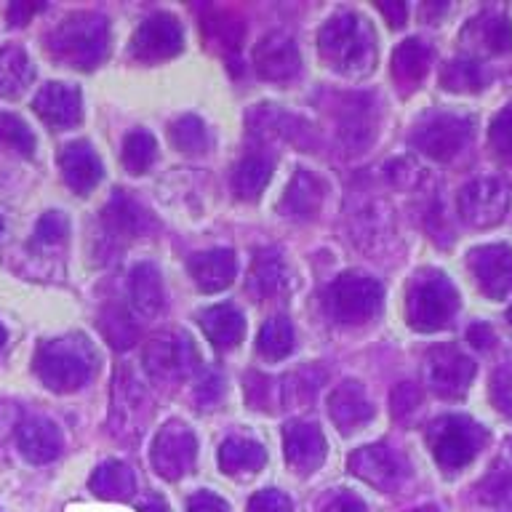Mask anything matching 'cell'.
Here are the masks:
<instances>
[{
  "instance_id": "1",
  "label": "cell",
  "mask_w": 512,
  "mask_h": 512,
  "mask_svg": "<svg viewBox=\"0 0 512 512\" xmlns=\"http://www.w3.org/2000/svg\"><path fill=\"white\" fill-rule=\"evenodd\" d=\"M318 54L326 67L344 78H363L376 64V35L366 16L339 11L318 32Z\"/></svg>"
},
{
  "instance_id": "2",
  "label": "cell",
  "mask_w": 512,
  "mask_h": 512,
  "mask_svg": "<svg viewBox=\"0 0 512 512\" xmlns=\"http://www.w3.org/2000/svg\"><path fill=\"white\" fill-rule=\"evenodd\" d=\"M99 355L83 334H67L46 339L35 347L32 371L46 390L56 395L78 392L96 376Z\"/></svg>"
},
{
  "instance_id": "3",
  "label": "cell",
  "mask_w": 512,
  "mask_h": 512,
  "mask_svg": "<svg viewBox=\"0 0 512 512\" xmlns=\"http://www.w3.org/2000/svg\"><path fill=\"white\" fill-rule=\"evenodd\" d=\"M48 54L51 59L72 70H94L110 51V22L94 11H78L64 16L54 30L48 32Z\"/></svg>"
},
{
  "instance_id": "4",
  "label": "cell",
  "mask_w": 512,
  "mask_h": 512,
  "mask_svg": "<svg viewBox=\"0 0 512 512\" xmlns=\"http://www.w3.org/2000/svg\"><path fill=\"white\" fill-rule=\"evenodd\" d=\"M456 310H459V291L443 272H416L406 294L408 326L422 334H435L451 326Z\"/></svg>"
},
{
  "instance_id": "5",
  "label": "cell",
  "mask_w": 512,
  "mask_h": 512,
  "mask_svg": "<svg viewBox=\"0 0 512 512\" xmlns=\"http://www.w3.org/2000/svg\"><path fill=\"white\" fill-rule=\"evenodd\" d=\"M432 456L446 472H456L467 467L488 443L486 427L470 416L451 414L440 416L427 430Z\"/></svg>"
},
{
  "instance_id": "6",
  "label": "cell",
  "mask_w": 512,
  "mask_h": 512,
  "mask_svg": "<svg viewBox=\"0 0 512 512\" xmlns=\"http://www.w3.org/2000/svg\"><path fill=\"white\" fill-rule=\"evenodd\" d=\"M152 419V400L134 374V368L120 363L112 379V411L110 432L118 440L134 443L144 435Z\"/></svg>"
},
{
  "instance_id": "7",
  "label": "cell",
  "mask_w": 512,
  "mask_h": 512,
  "mask_svg": "<svg viewBox=\"0 0 512 512\" xmlns=\"http://www.w3.org/2000/svg\"><path fill=\"white\" fill-rule=\"evenodd\" d=\"M382 283L363 272H344L328 288V310L342 326H363L382 312Z\"/></svg>"
},
{
  "instance_id": "8",
  "label": "cell",
  "mask_w": 512,
  "mask_h": 512,
  "mask_svg": "<svg viewBox=\"0 0 512 512\" xmlns=\"http://www.w3.org/2000/svg\"><path fill=\"white\" fill-rule=\"evenodd\" d=\"M142 360L147 374L166 384L184 382L200 368L198 347L179 328L160 331V334L152 336L150 342L144 344Z\"/></svg>"
},
{
  "instance_id": "9",
  "label": "cell",
  "mask_w": 512,
  "mask_h": 512,
  "mask_svg": "<svg viewBox=\"0 0 512 512\" xmlns=\"http://www.w3.org/2000/svg\"><path fill=\"white\" fill-rule=\"evenodd\" d=\"M472 126H475L472 118L459 115V112H430L416 123L411 142L427 158L446 163L470 144Z\"/></svg>"
},
{
  "instance_id": "10",
  "label": "cell",
  "mask_w": 512,
  "mask_h": 512,
  "mask_svg": "<svg viewBox=\"0 0 512 512\" xmlns=\"http://www.w3.org/2000/svg\"><path fill=\"white\" fill-rule=\"evenodd\" d=\"M152 467L163 480H179L192 472L198 459V440L184 422L174 419L158 430L150 448Z\"/></svg>"
},
{
  "instance_id": "11",
  "label": "cell",
  "mask_w": 512,
  "mask_h": 512,
  "mask_svg": "<svg viewBox=\"0 0 512 512\" xmlns=\"http://www.w3.org/2000/svg\"><path fill=\"white\" fill-rule=\"evenodd\" d=\"M424 384L430 387L438 398L456 400L462 398L464 392L470 390L472 379H475V363L470 355H464L456 347H432L424 358Z\"/></svg>"
},
{
  "instance_id": "12",
  "label": "cell",
  "mask_w": 512,
  "mask_h": 512,
  "mask_svg": "<svg viewBox=\"0 0 512 512\" xmlns=\"http://www.w3.org/2000/svg\"><path fill=\"white\" fill-rule=\"evenodd\" d=\"M459 216L475 230H488L504 219L510 208V190L496 176H478L459 192Z\"/></svg>"
},
{
  "instance_id": "13",
  "label": "cell",
  "mask_w": 512,
  "mask_h": 512,
  "mask_svg": "<svg viewBox=\"0 0 512 512\" xmlns=\"http://www.w3.org/2000/svg\"><path fill=\"white\" fill-rule=\"evenodd\" d=\"M336 136L347 152H363L371 147L379 131V110L368 94H347L336 104Z\"/></svg>"
},
{
  "instance_id": "14",
  "label": "cell",
  "mask_w": 512,
  "mask_h": 512,
  "mask_svg": "<svg viewBox=\"0 0 512 512\" xmlns=\"http://www.w3.org/2000/svg\"><path fill=\"white\" fill-rule=\"evenodd\" d=\"M182 46L184 32L179 19L174 14L158 11V14L147 16L139 24V30L134 32V40H131V54L144 64H158L179 54Z\"/></svg>"
},
{
  "instance_id": "15",
  "label": "cell",
  "mask_w": 512,
  "mask_h": 512,
  "mask_svg": "<svg viewBox=\"0 0 512 512\" xmlns=\"http://www.w3.org/2000/svg\"><path fill=\"white\" fill-rule=\"evenodd\" d=\"M467 267L483 296L494 302L512 296V246L488 243V246L472 248L467 254Z\"/></svg>"
},
{
  "instance_id": "16",
  "label": "cell",
  "mask_w": 512,
  "mask_h": 512,
  "mask_svg": "<svg viewBox=\"0 0 512 512\" xmlns=\"http://www.w3.org/2000/svg\"><path fill=\"white\" fill-rule=\"evenodd\" d=\"M350 470L355 478L366 480L368 486L379 491H395L406 480L408 464L390 446L374 443V446L358 448L350 456Z\"/></svg>"
},
{
  "instance_id": "17",
  "label": "cell",
  "mask_w": 512,
  "mask_h": 512,
  "mask_svg": "<svg viewBox=\"0 0 512 512\" xmlns=\"http://www.w3.org/2000/svg\"><path fill=\"white\" fill-rule=\"evenodd\" d=\"M32 110L54 131H70L83 120V96L75 83L51 80L38 91Z\"/></svg>"
},
{
  "instance_id": "18",
  "label": "cell",
  "mask_w": 512,
  "mask_h": 512,
  "mask_svg": "<svg viewBox=\"0 0 512 512\" xmlns=\"http://www.w3.org/2000/svg\"><path fill=\"white\" fill-rule=\"evenodd\" d=\"M254 67L264 80L286 83L302 70V56L288 32H270L254 48Z\"/></svg>"
},
{
  "instance_id": "19",
  "label": "cell",
  "mask_w": 512,
  "mask_h": 512,
  "mask_svg": "<svg viewBox=\"0 0 512 512\" xmlns=\"http://www.w3.org/2000/svg\"><path fill=\"white\" fill-rule=\"evenodd\" d=\"M59 171H62L64 184L78 195H88L96 184L102 182L104 168L99 155L88 142H70L64 144L59 155H56Z\"/></svg>"
},
{
  "instance_id": "20",
  "label": "cell",
  "mask_w": 512,
  "mask_h": 512,
  "mask_svg": "<svg viewBox=\"0 0 512 512\" xmlns=\"http://www.w3.org/2000/svg\"><path fill=\"white\" fill-rule=\"evenodd\" d=\"M283 446L291 470L299 475H310L326 459V438L320 427L310 422H288L283 427Z\"/></svg>"
},
{
  "instance_id": "21",
  "label": "cell",
  "mask_w": 512,
  "mask_h": 512,
  "mask_svg": "<svg viewBox=\"0 0 512 512\" xmlns=\"http://www.w3.org/2000/svg\"><path fill=\"white\" fill-rule=\"evenodd\" d=\"M16 443L19 454L30 464H48L62 454L64 438L62 430L48 416H27L16 427Z\"/></svg>"
},
{
  "instance_id": "22",
  "label": "cell",
  "mask_w": 512,
  "mask_h": 512,
  "mask_svg": "<svg viewBox=\"0 0 512 512\" xmlns=\"http://www.w3.org/2000/svg\"><path fill=\"white\" fill-rule=\"evenodd\" d=\"M102 227L110 240H131L150 232L155 227V219L134 198L115 192L102 211Z\"/></svg>"
},
{
  "instance_id": "23",
  "label": "cell",
  "mask_w": 512,
  "mask_h": 512,
  "mask_svg": "<svg viewBox=\"0 0 512 512\" xmlns=\"http://www.w3.org/2000/svg\"><path fill=\"white\" fill-rule=\"evenodd\" d=\"M328 414L334 419L336 430L344 432V435H352V432L360 430L363 424L374 419V406L366 398L363 384L350 379V382H342L331 392V398H328Z\"/></svg>"
},
{
  "instance_id": "24",
  "label": "cell",
  "mask_w": 512,
  "mask_h": 512,
  "mask_svg": "<svg viewBox=\"0 0 512 512\" xmlns=\"http://www.w3.org/2000/svg\"><path fill=\"white\" fill-rule=\"evenodd\" d=\"M350 232L360 251H379L395 232L390 208L379 203V200L360 203L350 216Z\"/></svg>"
},
{
  "instance_id": "25",
  "label": "cell",
  "mask_w": 512,
  "mask_h": 512,
  "mask_svg": "<svg viewBox=\"0 0 512 512\" xmlns=\"http://www.w3.org/2000/svg\"><path fill=\"white\" fill-rule=\"evenodd\" d=\"M192 280L198 283L200 291L216 294L230 286L235 275H238V256L230 248H211V251H200L192 254L187 262Z\"/></svg>"
},
{
  "instance_id": "26",
  "label": "cell",
  "mask_w": 512,
  "mask_h": 512,
  "mask_svg": "<svg viewBox=\"0 0 512 512\" xmlns=\"http://www.w3.org/2000/svg\"><path fill=\"white\" fill-rule=\"evenodd\" d=\"M288 283H291V272L280 251L275 248H264L254 256L251 272H248V294L259 299V302H270L275 296L286 294Z\"/></svg>"
},
{
  "instance_id": "27",
  "label": "cell",
  "mask_w": 512,
  "mask_h": 512,
  "mask_svg": "<svg viewBox=\"0 0 512 512\" xmlns=\"http://www.w3.org/2000/svg\"><path fill=\"white\" fill-rule=\"evenodd\" d=\"M323 206V184L318 176H312L307 168H296L291 182L286 184L283 200H280V214L294 219V222H310L315 219Z\"/></svg>"
},
{
  "instance_id": "28",
  "label": "cell",
  "mask_w": 512,
  "mask_h": 512,
  "mask_svg": "<svg viewBox=\"0 0 512 512\" xmlns=\"http://www.w3.org/2000/svg\"><path fill=\"white\" fill-rule=\"evenodd\" d=\"M462 40L483 54H504L512 48V27L499 11H486L464 24Z\"/></svg>"
},
{
  "instance_id": "29",
  "label": "cell",
  "mask_w": 512,
  "mask_h": 512,
  "mask_svg": "<svg viewBox=\"0 0 512 512\" xmlns=\"http://www.w3.org/2000/svg\"><path fill=\"white\" fill-rule=\"evenodd\" d=\"M432 64V51L427 43L419 38L403 40L395 54H392V78L398 83L403 94H411L422 86V80L427 78Z\"/></svg>"
},
{
  "instance_id": "30",
  "label": "cell",
  "mask_w": 512,
  "mask_h": 512,
  "mask_svg": "<svg viewBox=\"0 0 512 512\" xmlns=\"http://www.w3.org/2000/svg\"><path fill=\"white\" fill-rule=\"evenodd\" d=\"M200 326L216 350H235L246 336V320L232 304H214L200 315Z\"/></svg>"
},
{
  "instance_id": "31",
  "label": "cell",
  "mask_w": 512,
  "mask_h": 512,
  "mask_svg": "<svg viewBox=\"0 0 512 512\" xmlns=\"http://www.w3.org/2000/svg\"><path fill=\"white\" fill-rule=\"evenodd\" d=\"M267 462V451L259 440L232 435L219 448V467L224 475H254Z\"/></svg>"
},
{
  "instance_id": "32",
  "label": "cell",
  "mask_w": 512,
  "mask_h": 512,
  "mask_svg": "<svg viewBox=\"0 0 512 512\" xmlns=\"http://www.w3.org/2000/svg\"><path fill=\"white\" fill-rule=\"evenodd\" d=\"M478 499L488 507H512V440L504 443L502 454L478 483Z\"/></svg>"
},
{
  "instance_id": "33",
  "label": "cell",
  "mask_w": 512,
  "mask_h": 512,
  "mask_svg": "<svg viewBox=\"0 0 512 512\" xmlns=\"http://www.w3.org/2000/svg\"><path fill=\"white\" fill-rule=\"evenodd\" d=\"M88 486H91L94 496H99V499H107V502H126V499L134 496V470H131L126 462L107 459V462L96 467Z\"/></svg>"
},
{
  "instance_id": "34",
  "label": "cell",
  "mask_w": 512,
  "mask_h": 512,
  "mask_svg": "<svg viewBox=\"0 0 512 512\" xmlns=\"http://www.w3.org/2000/svg\"><path fill=\"white\" fill-rule=\"evenodd\" d=\"M131 302L144 318H155L163 310V278L155 264L142 262L131 270Z\"/></svg>"
},
{
  "instance_id": "35",
  "label": "cell",
  "mask_w": 512,
  "mask_h": 512,
  "mask_svg": "<svg viewBox=\"0 0 512 512\" xmlns=\"http://www.w3.org/2000/svg\"><path fill=\"white\" fill-rule=\"evenodd\" d=\"M30 54L22 46L0 48V99H19L32 83Z\"/></svg>"
},
{
  "instance_id": "36",
  "label": "cell",
  "mask_w": 512,
  "mask_h": 512,
  "mask_svg": "<svg viewBox=\"0 0 512 512\" xmlns=\"http://www.w3.org/2000/svg\"><path fill=\"white\" fill-rule=\"evenodd\" d=\"M272 176V160L267 155H246L235 166V174H232V190L240 200H256L264 192V187L270 184Z\"/></svg>"
},
{
  "instance_id": "37",
  "label": "cell",
  "mask_w": 512,
  "mask_h": 512,
  "mask_svg": "<svg viewBox=\"0 0 512 512\" xmlns=\"http://www.w3.org/2000/svg\"><path fill=\"white\" fill-rule=\"evenodd\" d=\"M488 83L486 67L475 59H451L440 70V86L451 94H478Z\"/></svg>"
},
{
  "instance_id": "38",
  "label": "cell",
  "mask_w": 512,
  "mask_h": 512,
  "mask_svg": "<svg viewBox=\"0 0 512 512\" xmlns=\"http://www.w3.org/2000/svg\"><path fill=\"white\" fill-rule=\"evenodd\" d=\"M168 142L184 155H200V152L208 150L211 136H208L206 123L198 115H182L168 126Z\"/></svg>"
},
{
  "instance_id": "39",
  "label": "cell",
  "mask_w": 512,
  "mask_h": 512,
  "mask_svg": "<svg viewBox=\"0 0 512 512\" xmlns=\"http://www.w3.org/2000/svg\"><path fill=\"white\" fill-rule=\"evenodd\" d=\"M206 30L208 40H214L211 46H216V51L227 56V59L235 56V62H238L240 40H243V24H240L232 14H227V11H214V16L206 19Z\"/></svg>"
},
{
  "instance_id": "40",
  "label": "cell",
  "mask_w": 512,
  "mask_h": 512,
  "mask_svg": "<svg viewBox=\"0 0 512 512\" xmlns=\"http://www.w3.org/2000/svg\"><path fill=\"white\" fill-rule=\"evenodd\" d=\"M155 158H158V144H155V136H152L150 131H142V128H139V131H131V134L126 136L120 160H123V166H126L128 174H144V171L155 163Z\"/></svg>"
},
{
  "instance_id": "41",
  "label": "cell",
  "mask_w": 512,
  "mask_h": 512,
  "mask_svg": "<svg viewBox=\"0 0 512 512\" xmlns=\"http://www.w3.org/2000/svg\"><path fill=\"white\" fill-rule=\"evenodd\" d=\"M246 400L248 406L256 408V411H267V414L280 411L283 408V387H280V379L259 374V371H251L246 376Z\"/></svg>"
},
{
  "instance_id": "42",
  "label": "cell",
  "mask_w": 512,
  "mask_h": 512,
  "mask_svg": "<svg viewBox=\"0 0 512 512\" xmlns=\"http://www.w3.org/2000/svg\"><path fill=\"white\" fill-rule=\"evenodd\" d=\"M323 371L320 368H299L294 374H288L280 379V387H283V408H299L304 403H310L315 390L323 382Z\"/></svg>"
},
{
  "instance_id": "43",
  "label": "cell",
  "mask_w": 512,
  "mask_h": 512,
  "mask_svg": "<svg viewBox=\"0 0 512 512\" xmlns=\"http://www.w3.org/2000/svg\"><path fill=\"white\" fill-rule=\"evenodd\" d=\"M256 347L267 360H283L294 350V328L286 318H270L259 331Z\"/></svg>"
},
{
  "instance_id": "44",
  "label": "cell",
  "mask_w": 512,
  "mask_h": 512,
  "mask_svg": "<svg viewBox=\"0 0 512 512\" xmlns=\"http://www.w3.org/2000/svg\"><path fill=\"white\" fill-rule=\"evenodd\" d=\"M99 328H102L104 339L115 347V350H128L131 344L139 339V326H136L131 315L123 307H107L99 315Z\"/></svg>"
},
{
  "instance_id": "45",
  "label": "cell",
  "mask_w": 512,
  "mask_h": 512,
  "mask_svg": "<svg viewBox=\"0 0 512 512\" xmlns=\"http://www.w3.org/2000/svg\"><path fill=\"white\" fill-rule=\"evenodd\" d=\"M0 144L30 158L35 152V134L22 118H16L11 112H0Z\"/></svg>"
},
{
  "instance_id": "46",
  "label": "cell",
  "mask_w": 512,
  "mask_h": 512,
  "mask_svg": "<svg viewBox=\"0 0 512 512\" xmlns=\"http://www.w3.org/2000/svg\"><path fill=\"white\" fill-rule=\"evenodd\" d=\"M384 176L398 190H416V187L424 184V168L414 158H406V155L390 160L387 168H384Z\"/></svg>"
},
{
  "instance_id": "47",
  "label": "cell",
  "mask_w": 512,
  "mask_h": 512,
  "mask_svg": "<svg viewBox=\"0 0 512 512\" xmlns=\"http://www.w3.org/2000/svg\"><path fill=\"white\" fill-rule=\"evenodd\" d=\"M488 144L502 160L512 163V102L496 112L488 128Z\"/></svg>"
},
{
  "instance_id": "48",
  "label": "cell",
  "mask_w": 512,
  "mask_h": 512,
  "mask_svg": "<svg viewBox=\"0 0 512 512\" xmlns=\"http://www.w3.org/2000/svg\"><path fill=\"white\" fill-rule=\"evenodd\" d=\"M491 403L496 411L512 419V360L502 363L491 376Z\"/></svg>"
},
{
  "instance_id": "49",
  "label": "cell",
  "mask_w": 512,
  "mask_h": 512,
  "mask_svg": "<svg viewBox=\"0 0 512 512\" xmlns=\"http://www.w3.org/2000/svg\"><path fill=\"white\" fill-rule=\"evenodd\" d=\"M70 232V219L62 211H46V214L38 219V227H35V240L43 243V246H56L62 243Z\"/></svg>"
},
{
  "instance_id": "50",
  "label": "cell",
  "mask_w": 512,
  "mask_h": 512,
  "mask_svg": "<svg viewBox=\"0 0 512 512\" xmlns=\"http://www.w3.org/2000/svg\"><path fill=\"white\" fill-rule=\"evenodd\" d=\"M419 403H422V392H419V387L411 382H400L390 395V411L395 419H406V416H411L416 408H419Z\"/></svg>"
},
{
  "instance_id": "51",
  "label": "cell",
  "mask_w": 512,
  "mask_h": 512,
  "mask_svg": "<svg viewBox=\"0 0 512 512\" xmlns=\"http://www.w3.org/2000/svg\"><path fill=\"white\" fill-rule=\"evenodd\" d=\"M248 512H291V499L278 488H264L251 496Z\"/></svg>"
},
{
  "instance_id": "52",
  "label": "cell",
  "mask_w": 512,
  "mask_h": 512,
  "mask_svg": "<svg viewBox=\"0 0 512 512\" xmlns=\"http://www.w3.org/2000/svg\"><path fill=\"white\" fill-rule=\"evenodd\" d=\"M224 398V379L219 374H208L203 382L195 387V400L200 408H216Z\"/></svg>"
},
{
  "instance_id": "53",
  "label": "cell",
  "mask_w": 512,
  "mask_h": 512,
  "mask_svg": "<svg viewBox=\"0 0 512 512\" xmlns=\"http://www.w3.org/2000/svg\"><path fill=\"white\" fill-rule=\"evenodd\" d=\"M320 512H366V502L347 488H342V491H334L328 496Z\"/></svg>"
},
{
  "instance_id": "54",
  "label": "cell",
  "mask_w": 512,
  "mask_h": 512,
  "mask_svg": "<svg viewBox=\"0 0 512 512\" xmlns=\"http://www.w3.org/2000/svg\"><path fill=\"white\" fill-rule=\"evenodd\" d=\"M22 424V406L16 400L0 398V443Z\"/></svg>"
},
{
  "instance_id": "55",
  "label": "cell",
  "mask_w": 512,
  "mask_h": 512,
  "mask_svg": "<svg viewBox=\"0 0 512 512\" xmlns=\"http://www.w3.org/2000/svg\"><path fill=\"white\" fill-rule=\"evenodd\" d=\"M187 512H230V504L214 491H198L187 499Z\"/></svg>"
},
{
  "instance_id": "56",
  "label": "cell",
  "mask_w": 512,
  "mask_h": 512,
  "mask_svg": "<svg viewBox=\"0 0 512 512\" xmlns=\"http://www.w3.org/2000/svg\"><path fill=\"white\" fill-rule=\"evenodd\" d=\"M467 342L475 347V350H491L496 344V334L494 328L488 326V323H483V320H478V323H472L470 328H467Z\"/></svg>"
},
{
  "instance_id": "57",
  "label": "cell",
  "mask_w": 512,
  "mask_h": 512,
  "mask_svg": "<svg viewBox=\"0 0 512 512\" xmlns=\"http://www.w3.org/2000/svg\"><path fill=\"white\" fill-rule=\"evenodd\" d=\"M43 6H30V3H11L8 6V24L11 27H19V24H27L30 22V16L35 14V11H40Z\"/></svg>"
},
{
  "instance_id": "58",
  "label": "cell",
  "mask_w": 512,
  "mask_h": 512,
  "mask_svg": "<svg viewBox=\"0 0 512 512\" xmlns=\"http://www.w3.org/2000/svg\"><path fill=\"white\" fill-rule=\"evenodd\" d=\"M379 11H382L387 19H390V27H403L408 19V6L406 3H379Z\"/></svg>"
},
{
  "instance_id": "59",
  "label": "cell",
  "mask_w": 512,
  "mask_h": 512,
  "mask_svg": "<svg viewBox=\"0 0 512 512\" xmlns=\"http://www.w3.org/2000/svg\"><path fill=\"white\" fill-rule=\"evenodd\" d=\"M139 510L142 512H171L168 510V504L160 499V496H147L142 504H139Z\"/></svg>"
},
{
  "instance_id": "60",
  "label": "cell",
  "mask_w": 512,
  "mask_h": 512,
  "mask_svg": "<svg viewBox=\"0 0 512 512\" xmlns=\"http://www.w3.org/2000/svg\"><path fill=\"white\" fill-rule=\"evenodd\" d=\"M443 11H448L446 3H440V6H422V19H432V16L443 14Z\"/></svg>"
},
{
  "instance_id": "61",
  "label": "cell",
  "mask_w": 512,
  "mask_h": 512,
  "mask_svg": "<svg viewBox=\"0 0 512 512\" xmlns=\"http://www.w3.org/2000/svg\"><path fill=\"white\" fill-rule=\"evenodd\" d=\"M6 339H8L6 328H3V323H0V350H3V347H6Z\"/></svg>"
},
{
  "instance_id": "62",
  "label": "cell",
  "mask_w": 512,
  "mask_h": 512,
  "mask_svg": "<svg viewBox=\"0 0 512 512\" xmlns=\"http://www.w3.org/2000/svg\"><path fill=\"white\" fill-rule=\"evenodd\" d=\"M3 230H6V224H3V219H0V235H3Z\"/></svg>"
},
{
  "instance_id": "63",
  "label": "cell",
  "mask_w": 512,
  "mask_h": 512,
  "mask_svg": "<svg viewBox=\"0 0 512 512\" xmlns=\"http://www.w3.org/2000/svg\"><path fill=\"white\" fill-rule=\"evenodd\" d=\"M507 320H510V323H512V307H510V310H507Z\"/></svg>"
}]
</instances>
